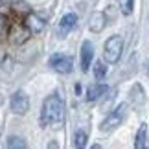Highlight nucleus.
I'll return each instance as SVG.
<instances>
[{
  "label": "nucleus",
  "instance_id": "nucleus-1",
  "mask_svg": "<svg viewBox=\"0 0 149 149\" xmlns=\"http://www.w3.org/2000/svg\"><path fill=\"white\" fill-rule=\"evenodd\" d=\"M65 122V101L59 92H52L42 101L41 109V123L44 127H61Z\"/></svg>",
  "mask_w": 149,
  "mask_h": 149
},
{
  "label": "nucleus",
  "instance_id": "nucleus-2",
  "mask_svg": "<svg viewBox=\"0 0 149 149\" xmlns=\"http://www.w3.org/2000/svg\"><path fill=\"white\" fill-rule=\"evenodd\" d=\"M122 52H123V39L120 35L109 37L103 44V57L109 65H116L122 57Z\"/></svg>",
  "mask_w": 149,
  "mask_h": 149
},
{
  "label": "nucleus",
  "instance_id": "nucleus-3",
  "mask_svg": "<svg viewBox=\"0 0 149 149\" xmlns=\"http://www.w3.org/2000/svg\"><path fill=\"white\" fill-rule=\"evenodd\" d=\"M125 114H127V103H120V105L114 109V111L109 112V116L101 122L100 129L103 131V133H111V131L118 129L120 125L123 123L125 120Z\"/></svg>",
  "mask_w": 149,
  "mask_h": 149
},
{
  "label": "nucleus",
  "instance_id": "nucleus-4",
  "mask_svg": "<svg viewBox=\"0 0 149 149\" xmlns=\"http://www.w3.org/2000/svg\"><path fill=\"white\" fill-rule=\"evenodd\" d=\"M48 65L57 74H70L74 70V59L65 54H52L48 59Z\"/></svg>",
  "mask_w": 149,
  "mask_h": 149
},
{
  "label": "nucleus",
  "instance_id": "nucleus-5",
  "mask_svg": "<svg viewBox=\"0 0 149 149\" xmlns=\"http://www.w3.org/2000/svg\"><path fill=\"white\" fill-rule=\"evenodd\" d=\"M9 107L15 114H26L30 111V98H28V94L24 90L13 92V96H11V100H9Z\"/></svg>",
  "mask_w": 149,
  "mask_h": 149
},
{
  "label": "nucleus",
  "instance_id": "nucleus-6",
  "mask_svg": "<svg viewBox=\"0 0 149 149\" xmlns=\"http://www.w3.org/2000/svg\"><path fill=\"white\" fill-rule=\"evenodd\" d=\"M77 24V15L76 13H66L61 17L59 20V26H57V35H59L61 39H65L68 33H70L74 28H76Z\"/></svg>",
  "mask_w": 149,
  "mask_h": 149
},
{
  "label": "nucleus",
  "instance_id": "nucleus-7",
  "mask_svg": "<svg viewBox=\"0 0 149 149\" xmlns=\"http://www.w3.org/2000/svg\"><path fill=\"white\" fill-rule=\"evenodd\" d=\"M31 31L28 30V26H20V24H13L11 26V31H9V37H11V42L15 46H20L24 44L28 39H30Z\"/></svg>",
  "mask_w": 149,
  "mask_h": 149
},
{
  "label": "nucleus",
  "instance_id": "nucleus-8",
  "mask_svg": "<svg viewBox=\"0 0 149 149\" xmlns=\"http://www.w3.org/2000/svg\"><path fill=\"white\" fill-rule=\"evenodd\" d=\"M92 59H94V44L90 41H83L81 44V70L83 72L90 70Z\"/></svg>",
  "mask_w": 149,
  "mask_h": 149
},
{
  "label": "nucleus",
  "instance_id": "nucleus-9",
  "mask_svg": "<svg viewBox=\"0 0 149 149\" xmlns=\"http://www.w3.org/2000/svg\"><path fill=\"white\" fill-rule=\"evenodd\" d=\"M26 26H28V30H30L31 33H41L44 28H46V20H44L41 15H37V13H28Z\"/></svg>",
  "mask_w": 149,
  "mask_h": 149
},
{
  "label": "nucleus",
  "instance_id": "nucleus-10",
  "mask_svg": "<svg viewBox=\"0 0 149 149\" xmlns=\"http://www.w3.org/2000/svg\"><path fill=\"white\" fill-rule=\"evenodd\" d=\"M131 103H133L136 109H140L146 103V92H144V87H142L140 83L133 85V88H131Z\"/></svg>",
  "mask_w": 149,
  "mask_h": 149
},
{
  "label": "nucleus",
  "instance_id": "nucleus-11",
  "mask_svg": "<svg viewBox=\"0 0 149 149\" xmlns=\"http://www.w3.org/2000/svg\"><path fill=\"white\" fill-rule=\"evenodd\" d=\"M107 24V19H105V13H101V11H96V13L90 17V31H94V33H100L103 28H105Z\"/></svg>",
  "mask_w": 149,
  "mask_h": 149
},
{
  "label": "nucleus",
  "instance_id": "nucleus-12",
  "mask_svg": "<svg viewBox=\"0 0 149 149\" xmlns=\"http://www.w3.org/2000/svg\"><path fill=\"white\" fill-rule=\"evenodd\" d=\"M105 92H107V85H103V83L90 85L88 90H87V100L88 101H96V100H100Z\"/></svg>",
  "mask_w": 149,
  "mask_h": 149
},
{
  "label": "nucleus",
  "instance_id": "nucleus-13",
  "mask_svg": "<svg viewBox=\"0 0 149 149\" xmlns=\"http://www.w3.org/2000/svg\"><path fill=\"white\" fill-rule=\"evenodd\" d=\"M147 140V123H140L138 131H136V138H134V147L136 149H144Z\"/></svg>",
  "mask_w": 149,
  "mask_h": 149
},
{
  "label": "nucleus",
  "instance_id": "nucleus-14",
  "mask_svg": "<svg viewBox=\"0 0 149 149\" xmlns=\"http://www.w3.org/2000/svg\"><path fill=\"white\" fill-rule=\"evenodd\" d=\"M11 8H13L15 13H20V15L30 13V4L26 0H11Z\"/></svg>",
  "mask_w": 149,
  "mask_h": 149
},
{
  "label": "nucleus",
  "instance_id": "nucleus-15",
  "mask_svg": "<svg viewBox=\"0 0 149 149\" xmlns=\"http://www.w3.org/2000/svg\"><path fill=\"white\" fill-rule=\"evenodd\" d=\"M87 140H88V136L85 131H76L74 133V147H77V149H83L85 146H87Z\"/></svg>",
  "mask_w": 149,
  "mask_h": 149
},
{
  "label": "nucleus",
  "instance_id": "nucleus-16",
  "mask_svg": "<svg viewBox=\"0 0 149 149\" xmlns=\"http://www.w3.org/2000/svg\"><path fill=\"white\" fill-rule=\"evenodd\" d=\"M118 2V8L122 11V15H131L133 13V8H134V0H116Z\"/></svg>",
  "mask_w": 149,
  "mask_h": 149
},
{
  "label": "nucleus",
  "instance_id": "nucleus-17",
  "mask_svg": "<svg viewBox=\"0 0 149 149\" xmlns=\"http://www.w3.org/2000/svg\"><path fill=\"white\" fill-rule=\"evenodd\" d=\"M94 76H96V79H98V81H103V79H105V76H107V66H105V63L98 61V63L94 65Z\"/></svg>",
  "mask_w": 149,
  "mask_h": 149
},
{
  "label": "nucleus",
  "instance_id": "nucleus-18",
  "mask_svg": "<svg viewBox=\"0 0 149 149\" xmlns=\"http://www.w3.org/2000/svg\"><path fill=\"white\" fill-rule=\"evenodd\" d=\"M6 146L9 149H20V147H26V142L22 138H19V136H11V138H8Z\"/></svg>",
  "mask_w": 149,
  "mask_h": 149
},
{
  "label": "nucleus",
  "instance_id": "nucleus-19",
  "mask_svg": "<svg viewBox=\"0 0 149 149\" xmlns=\"http://www.w3.org/2000/svg\"><path fill=\"white\" fill-rule=\"evenodd\" d=\"M6 26H8V19L0 13V39H2V35L6 33Z\"/></svg>",
  "mask_w": 149,
  "mask_h": 149
},
{
  "label": "nucleus",
  "instance_id": "nucleus-20",
  "mask_svg": "<svg viewBox=\"0 0 149 149\" xmlns=\"http://www.w3.org/2000/svg\"><path fill=\"white\" fill-rule=\"evenodd\" d=\"M147 74H149V61H147Z\"/></svg>",
  "mask_w": 149,
  "mask_h": 149
},
{
  "label": "nucleus",
  "instance_id": "nucleus-21",
  "mask_svg": "<svg viewBox=\"0 0 149 149\" xmlns=\"http://www.w3.org/2000/svg\"><path fill=\"white\" fill-rule=\"evenodd\" d=\"M0 4H6V0H0Z\"/></svg>",
  "mask_w": 149,
  "mask_h": 149
}]
</instances>
